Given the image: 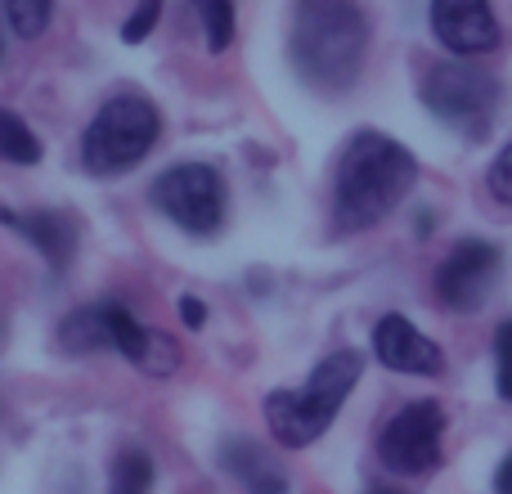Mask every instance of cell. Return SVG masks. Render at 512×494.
I'll return each mask as SVG.
<instances>
[{
  "instance_id": "obj_9",
  "label": "cell",
  "mask_w": 512,
  "mask_h": 494,
  "mask_svg": "<svg viewBox=\"0 0 512 494\" xmlns=\"http://www.w3.org/2000/svg\"><path fill=\"white\" fill-rule=\"evenodd\" d=\"M373 355L391 373H409V378H436V373H445V351L423 328L409 324L405 315H382L373 324Z\"/></svg>"
},
{
  "instance_id": "obj_14",
  "label": "cell",
  "mask_w": 512,
  "mask_h": 494,
  "mask_svg": "<svg viewBox=\"0 0 512 494\" xmlns=\"http://www.w3.org/2000/svg\"><path fill=\"white\" fill-rule=\"evenodd\" d=\"M153 490V459L144 450H122L113 459V477H108V494H149Z\"/></svg>"
},
{
  "instance_id": "obj_19",
  "label": "cell",
  "mask_w": 512,
  "mask_h": 494,
  "mask_svg": "<svg viewBox=\"0 0 512 494\" xmlns=\"http://www.w3.org/2000/svg\"><path fill=\"white\" fill-rule=\"evenodd\" d=\"M486 189L499 198L504 207H512V140L499 149V158L490 162V171H486Z\"/></svg>"
},
{
  "instance_id": "obj_1",
  "label": "cell",
  "mask_w": 512,
  "mask_h": 494,
  "mask_svg": "<svg viewBox=\"0 0 512 494\" xmlns=\"http://www.w3.org/2000/svg\"><path fill=\"white\" fill-rule=\"evenodd\" d=\"M292 72L319 95H342L369 59V14L360 0H297L288 32Z\"/></svg>"
},
{
  "instance_id": "obj_5",
  "label": "cell",
  "mask_w": 512,
  "mask_h": 494,
  "mask_svg": "<svg viewBox=\"0 0 512 494\" xmlns=\"http://www.w3.org/2000/svg\"><path fill=\"white\" fill-rule=\"evenodd\" d=\"M423 95L427 113L436 122H445L450 131L468 135V140H481L495 122V108H499V81L490 77L486 68L477 63H463V59H445L432 63L418 86Z\"/></svg>"
},
{
  "instance_id": "obj_8",
  "label": "cell",
  "mask_w": 512,
  "mask_h": 494,
  "mask_svg": "<svg viewBox=\"0 0 512 494\" xmlns=\"http://www.w3.org/2000/svg\"><path fill=\"white\" fill-rule=\"evenodd\" d=\"M499 247L486 239H459L436 265V301L454 315H472L486 306L490 288L499 279Z\"/></svg>"
},
{
  "instance_id": "obj_7",
  "label": "cell",
  "mask_w": 512,
  "mask_h": 494,
  "mask_svg": "<svg viewBox=\"0 0 512 494\" xmlns=\"http://www.w3.org/2000/svg\"><path fill=\"white\" fill-rule=\"evenodd\" d=\"M441 441H445V409L436 400H414L405 405L378 436L382 468L400 477H427L441 468Z\"/></svg>"
},
{
  "instance_id": "obj_22",
  "label": "cell",
  "mask_w": 512,
  "mask_h": 494,
  "mask_svg": "<svg viewBox=\"0 0 512 494\" xmlns=\"http://www.w3.org/2000/svg\"><path fill=\"white\" fill-rule=\"evenodd\" d=\"M495 494H512V454H504V463L495 468Z\"/></svg>"
},
{
  "instance_id": "obj_16",
  "label": "cell",
  "mask_w": 512,
  "mask_h": 494,
  "mask_svg": "<svg viewBox=\"0 0 512 494\" xmlns=\"http://www.w3.org/2000/svg\"><path fill=\"white\" fill-rule=\"evenodd\" d=\"M198 9V23L207 32V50H230L234 41V0H189Z\"/></svg>"
},
{
  "instance_id": "obj_2",
  "label": "cell",
  "mask_w": 512,
  "mask_h": 494,
  "mask_svg": "<svg viewBox=\"0 0 512 494\" xmlns=\"http://www.w3.org/2000/svg\"><path fill=\"white\" fill-rule=\"evenodd\" d=\"M418 180V158L382 131H360L342 149L333 176V230L360 234L387 221Z\"/></svg>"
},
{
  "instance_id": "obj_18",
  "label": "cell",
  "mask_w": 512,
  "mask_h": 494,
  "mask_svg": "<svg viewBox=\"0 0 512 494\" xmlns=\"http://www.w3.org/2000/svg\"><path fill=\"white\" fill-rule=\"evenodd\" d=\"M495 387L512 405V319H504L495 333Z\"/></svg>"
},
{
  "instance_id": "obj_15",
  "label": "cell",
  "mask_w": 512,
  "mask_h": 494,
  "mask_svg": "<svg viewBox=\"0 0 512 494\" xmlns=\"http://www.w3.org/2000/svg\"><path fill=\"white\" fill-rule=\"evenodd\" d=\"M0 158L18 162V167H36V162H41V140H36L23 117H14L9 108H0Z\"/></svg>"
},
{
  "instance_id": "obj_12",
  "label": "cell",
  "mask_w": 512,
  "mask_h": 494,
  "mask_svg": "<svg viewBox=\"0 0 512 494\" xmlns=\"http://www.w3.org/2000/svg\"><path fill=\"white\" fill-rule=\"evenodd\" d=\"M221 468L248 494H288V472H283L279 463H274V454L256 441H225Z\"/></svg>"
},
{
  "instance_id": "obj_23",
  "label": "cell",
  "mask_w": 512,
  "mask_h": 494,
  "mask_svg": "<svg viewBox=\"0 0 512 494\" xmlns=\"http://www.w3.org/2000/svg\"><path fill=\"white\" fill-rule=\"evenodd\" d=\"M364 494H405V490H396V486H387V481H378V486H369Z\"/></svg>"
},
{
  "instance_id": "obj_11",
  "label": "cell",
  "mask_w": 512,
  "mask_h": 494,
  "mask_svg": "<svg viewBox=\"0 0 512 494\" xmlns=\"http://www.w3.org/2000/svg\"><path fill=\"white\" fill-rule=\"evenodd\" d=\"M5 225H18L27 243H36V252L50 261V270H68L77 256V225L63 212H27V216H0Z\"/></svg>"
},
{
  "instance_id": "obj_13",
  "label": "cell",
  "mask_w": 512,
  "mask_h": 494,
  "mask_svg": "<svg viewBox=\"0 0 512 494\" xmlns=\"http://www.w3.org/2000/svg\"><path fill=\"white\" fill-rule=\"evenodd\" d=\"M59 346L68 355H90L113 346V324H108V301L104 306H86L59 324Z\"/></svg>"
},
{
  "instance_id": "obj_4",
  "label": "cell",
  "mask_w": 512,
  "mask_h": 494,
  "mask_svg": "<svg viewBox=\"0 0 512 494\" xmlns=\"http://www.w3.org/2000/svg\"><path fill=\"white\" fill-rule=\"evenodd\" d=\"M158 108L144 95H117L95 113V122L81 135V158L86 171L95 176H122V171L140 167L149 149L158 144Z\"/></svg>"
},
{
  "instance_id": "obj_10",
  "label": "cell",
  "mask_w": 512,
  "mask_h": 494,
  "mask_svg": "<svg viewBox=\"0 0 512 494\" xmlns=\"http://www.w3.org/2000/svg\"><path fill=\"white\" fill-rule=\"evenodd\" d=\"M432 32L445 50L463 54H490L499 45V18L490 0H432Z\"/></svg>"
},
{
  "instance_id": "obj_21",
  "label": "cell",
  "mask_w": 512,
  "mask_h": 494,
  "mask_svg": "<svg viewBox=\"0 0 512 494\" xmlns=\"http://www.w3.org/2000/svg\"><path fill=\"white\" fill-rule=\"evenodd\" d=\"M180 319H185L189 328H203V319H207L203 301H198V297H180Z\"/></svg>"
},
{
  "instance_id": "obj_17",
  "label": "cell",
  "mask_w": 512,
  "mask_h": 494,
  "mask_svg": "<svg viewBox=\"0 0 512 494\" xmlns=\"http://www.w3.org/2000/svg\"><path fill=\"white\" fill-rule=\"evenodd\" d=\"M50 14H54V0H5V18L18 36H41L50 27Z\"/></svg>"
},
{
  "instance_id": "obj_3",
  "label": "cell",
  "mask_w": 512,
  "mask_h": 494,
  "mask_svg": "<svg viewBox=\"0 0 512 494\" xmlns=\"http://www.w3.org/2000/svg\"><path fill=\"white\" fill-rule=\"evenodd\" d=\"M364 373L360 351H333L310 369V378L292 391H270L265 396V423H270L274 441L288 450H306L333 427L337 409L346 405V396L355 391Z\"/></svg>"
},
{
  "instance_id": "obj_6",
  "label": "cell",
  "mask_w": 512,
  "mask_h": 494,
  "mask_svg": "<svg viewBox=\"0 0 512 494\" xmlns=\"http://www.w3.org/2000/svg\"><path fill=\"white\" fill-rule=\"evenodd\" d=\"M149 198L171 225H180L194 239H207L225 225V180L207 162H180V167L162 171Z\"/></svg>"
},
{
  "instance_id": "obj_20",
  "label": "cell",
  "mask_w": 512,
  "mask_h": 494,
  "mask_svg": "<svg viewBox=\"0 0 512 494\" xmlns=\"http://www.w3.org/2000/svg\"><path fill=\"white\" fill-rule=\"evenodd\" d=\"M158 14H162V0H140V5H135V14L122 23V41L126 45L144 41V36L153 32V23H158Z\"/></svg>"
}]
</instances>
